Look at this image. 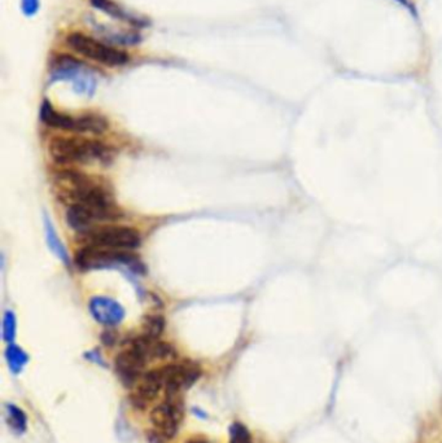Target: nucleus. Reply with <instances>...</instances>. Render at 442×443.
I'll use <instances>...</instances> for the list:
<instances>
[{
    "label": "nucleus",
    "instance_id": "obj_1",
    "mask_svg": "<svg viewBox=\"0 0 442 443\" xmlns=\"http://www.w3.org/2000/svg\"><path fill=\"white\" fill-rule=\"evenodd\" d=\"M56 183L61 199L71 201V205L78 204L89 209L98 223L104 220H117L124 216L112 193L84 174L64 170L56 177Z\"/></svg>",
    "mask_w": 442,
    "mask_h": 443
},
{
    "label": "nucleus",
    "instance_id": "obj_2",
    "mask_svg": "<svg viewBox=\"0 0 442 443\" xmlns=\"http://www.w3.org/2000/svg\"><path fill=\"white\" fill-rule=\"evenodd\" d=\"M48 151L54 161L61 165H104L112 158L110 149L107 145L83 137H54L50 142Z\"/></svg>",
    "mask_w": 442,
    "mask_h": 443
},
{
    "label": "nucleus",
    "instance_id": "obj_3",
    "mask_svg": "<svg viewBox=\"0 0 442 443\" xmlns=\"http://www.w3.org/2000/svg\"><path fill=\"white\" fill-rule=\"evenodd\" d=\"M75 263L82 270H98V269H119L143 273L145 267L135 255L126 253L125 250L107 249L99 246L86 245L78 250L75 255Z\"/></svg>",
    "mask_w": 442,
    "mask_h": 443
},
{
    "label": "nucleus",
    "instance_id": "obj_4",
    "mask_svg": "<svg viewBox=\"0 0 442 443\" xmlns=\"http://www.w3.org/2000/svg\"><path fill=\"white\" fill-rule=\"evenodd\" d=\"M66 45L74 52L107 66H122L126 65L130 59L125 51L81 33H72L66 38Z\"/></svg>",
    "mask_w": 442,
    "mask_h": 443
},
{
    "label": "nucleus",
    "instance_id": "obj_5",
    "mask_svg": "<svg viewBox=\"0 0 442 443\" xmlns=\"http://www.w3.org/2000/svg\"><path fill=\"white\" fill-rule=\"evenodd\" d=\"M80 235L86 245L116 250L135 249L142 241L136 230L125 226H96Z\"/></svg>",
    "mask_w": 442,
    "mask_h": 443
},
{
    "label": "nucleus",
    "instance_id": "obj_6",
    "mask_svg": "<svg viewBox=\"0 0 442 443\" xmlns=\"http://www.w3.org/2000/svg\"><path fill=\"white\" fill-rule=\"evenodd\" d=\"M51 81L73 82L74 90L86 96H91L96 87V80L86 65L68 54L54 59L51 66Z\"/></svg>",
    "mask_w": 442,
    "mask_h": 443
},
{
    "label": "nucleus",
    "instance_id": "obj_7",
    "mask_svg": "<svg viewBox=\"0 0 442 443\" xmlns=\"http://www.w3.org/2000/svg\"><path fill=\"white\" fill-rule=\"evenodd\" d=\"M149 420L154 430L165 440L174 438L183 420V399L181 394H166V399L152 408Z\"/></svg>",
    "mask_w": 442,
    "mask_h": 443
},
{
    "label": "nucleus",
    "instance_id": "obj_8",
    "mask_svg": "<svg viewBox=\"0 0 442 443\" xmlns=\"http://www.w3.org/2000/svg\"><path fill=\"white\" fill-rule=\"evenodd\" d=\"M159 370L163 377L165 394H182V391L190 389L195 382H198L202 375L199 364L191 361L170 363Z\"/></svg>",
    "mask_w": 442,
    "mask_h": 443
},
{
    "label": "nucleus",
    "instance_id": "obj_9",
    "mask_svg": "<svg viewBox=\"0 0 442 443\" xmlns=\"http://www.w3.org/2000/svg\"><path fill=\"white\" fill-rule=\"evenodd\" d=\"M147 363L145 356L133 346L118 354L115 361V371L121 384L127 389L136 386L145 375Z\"/></svg>",
    "mask_w": 442,
    "mask_h": 443
},
{
    "label": "nucleus",
    "instance_id": "obj_10",
    "mask_svg": "<svg viewBox=\"0 0 442 443\" xmlns=\"http://www.w3.org/2000/svg\"><path fill=\"white\" fill-rule=\"evenodd\" d=\"M163 388V377L160 370L145 372L143 377L136 385L135 391L130 396V402L133 407L139 411H145L148 405L159 397V393Z\"/></svg>",
    "mask_w": 442,
    "mask_h": 443
},
{
    "label": "nucleus",
    "instance_id": "obj_11",
    "mask_svg": "<svg viewBox=\"0 0 442 443\" xmlns=\"http://www.w3.org/2000/svg\"><path fill=\"white\" fill-rule=\"evenodd\" d=\"M90 311L100 324L116 326L124 320L125 311L117 301L109 297H94L90 301Z\"/></svg>",
    "mask_w": 442,
    "mask_h": 443
},
{
    "label": "nucleus",
    "instance_id": "obj_12",
    "mask_svg": "<svg viewBox=\"0 0 442 443\" xmlns=\"http://www.w3.org/2000/svg\"><path fill=\"white\" fill-rule=\"evenodd\" d=\"M66 222L68 225L77 231L78 234H84L90 231L91 228L96 227V218L90 210L78 204H73L66 211Z\"/></svg>",
    "mask_w": 442,
    "mask_h": 443
},
{
    "label": "nucleus",
    "instance_id": "obj_13",
    "mask_svg": "<svg viewBox=\"0 0 442 443\" xmlns=\"http://www.w3.org/2000/svg\"><path fill=\"white\" fill-rule=\"evenodd\" d=\"M108 128L107 119L98 114H84L80 117H74L73 133L80 134H103Z\"/></svg>",
    "mask_w": 442,
    "mask_h": 443
},
{
    "label": "nucleus",
    "instance_id": "obj_14",
    "mask_svg": "<svg viewBox=\"0 0 442 443\" xmlns=\"http://www.w3.org/2000/svg\"><path fill=\"white\" fill-rule=\"evenodd\" d=\"M40 119L47 126L60 128L65 131H73V127H74V117L56 112L54 107L50 104V101L47 100L43 101L40 107Z\"/></svg>",
    "mask_w": 442,
    "mask_h": 443
},
{
    "label": "nucleus",
    "instance_id": "obj_15",
    "mask_svg": "<svg viewBox=\"0 0 442 443\" xmlns=\"http://www.w3.org/2000/svg\"><path fill=\"white\" fill-rule=\"evenodd\" d=\"M45 239H47V244L50 246L51 252L66 266L71 264V255L68 253L65 245L61 243L60 237L56 234V230H54L52 222L50 220V218L45 216Z\"/></svg>",
    "mask_w": 442,
    "mask_h": 443
},
{
    "label": "nucleus",
    "instance_id": "obj_16",
    "mask_svg": "<svg viewBox=\"0 0 442 443\" xmlns=\"http://www.w3.org/2000/svg\"><path fill=\"white\" fill-rule=\"evenodd\" d=\"M4 414L6 421L12 432H15L16 435H22L27 432V416L24 410H21L13 403H7L4 406Z\"/></svg>",
    "mask_w": 442,
    "mask_h": 443
},
{
    "label": "nucleus",
    "instance_id": "obj_17",
    "mask_svg": "<svg viewBox=\"0 0 442 443\" xmlns=\"http://www.w3.org/2000/svg\"><path fill=\"white\" fill-rule=\"evenodd\" d=\"M6 359L12 373L18 375L22 372L29 362V355L17 345L9 344L8 347L6 349Z\"/></svg>",
    "mask_w": 442,
    "mask_h": 443
},
{
    "label": "nucleus",
    "instance_id": "obj_18",
    "mask_svg": "<svg viewBox=\"0 0 442 443\" xmlns=\"http://www.w3.org/2000/svg\"><path fill=\"white\" fill-rule=\"evenodd\" d=\"M91 6L99 10L105 12L110 17L117 18L121 21H130L133 24H138L136 18H133L130 15H127L124 9L117 6L113 0H90Z\"/></svg>",
    "mask_w": 442,
    "mask_h": 443
},
{
    "label": "nucleus",
    "instance_id": "obj_19",
    "mask_svg": "<svg viewBox=\"0 0 442 443\" xmlns=\"http://www.w3.org/2000/svg\"><path fill=\"white\" fill-rule=\"evenodd\" d=\"M163 328H165V322L161 317L159 315H151L147 317L145 322V333L143 335L159 340L160 336L163 335Z\"/></svg>",
    "mask_w": 442,
    "mask_h": 443
},
{
    "label": "nucleus",
    "instance_id": "obj_20",
    "mask_svg": "<svg viewBox=\"0 0 442 443\" xmlns=\"http://www.w3.org/2000/svg\"><path fill=\"white\" fill-rule=\"evenodd\" d=\"M230 443H253L249 430L242 423L230 426Z\"/></svg>",
    "mask_w": 442,
    "mask_h": 443
},
{
    "label": "nucleus",
    "instance_id": "obj_21",
    "mask_svg": "<svg viewBox=\"0 0 442 443\" xmlns=\"http://www.w3.org/2000/svg\"><path fill=\"white\" fill-rule=\"evenodd\" d=\"M16 336V317L13 313L7 311L3 319V340L8 344H12Z\"/></svg>",
    "mask_w": 442,
    "mask_h": 443
},
{
    "label": "nucleus",
    "instance_id": "obj_22",
    "mask_svg": "<svg viewBox=\"0 0 442 443\" xmlns=\"http://www.w3.org/2000/svg\"><path fill=\"white\" fill-rule=\"evenodd\" d=\"M40 7L39 0H21V10L27 17L36 16Z\"/></svg>",
    "mask_w": 442,
    "mask_h": 443
},
{
    "label": "nucleus",
    "instance_id": "obj_23",
    "mask_svg": "<svg viewBox=\"0 0 442 443\" xmlns=\"http://www.w3.org/2000/svg\"><path fill=\"white\" fill-rule=\"evenodd\" d=\"M118 336L115 331H105L103 335H101V343L105 345V346H108V347H112V346H115L116 343H117Z\"/></svg>",
    "mask_w": 442,
    "mask_h": 443
},
{
    "label": "nucleus",
    "instance_id": "obj_24",
    "mask_svg": "<svg viewBox=\"0 0 442 443\" xmlns=\"http://www.w3.org/2000/svg\"><path fill=\"white\" fill-rule=\"evenodd\" d=\"M84 358H86L87 361H90V362L99 364V366H101V367H107L105 361L103 359L101 354H100L98 350H91V352H89V353H86V355H84Z\"/></svg>",
    "mask_w": 442,
    "mask_h": 443
},
{
    "label": "nucleus",
    "instance_id": "obj_25",
    "mask_svg": "<svg viewBox=\"0 0 442 443\" xmlns=\"http://www.w3.org/2000/svg\"><path fill=\"white\" fill-rule=\"evenodd\" d=\"M147 440H148V442L149 443H165V438L159 435L156 430L148 432Z\"/></svg>",
    "mask_w": 442,
    "mask_h": 443
},
{
    "label": "nucleus",
    "instance_id": "obj_26",
    "mask_svg": "<svg viewBox=\"0 0 442 443\" xmlns=\"http://www.w3.org/2000/svg\"><path fill=\"white\" fill-rule=\"evenodd\" d=\"M186 443H209L205 438H201V437H195V438H191Z\"/></svg>",
    "mask_w": 442,
    "mask_h": 443
}]
</instances>
